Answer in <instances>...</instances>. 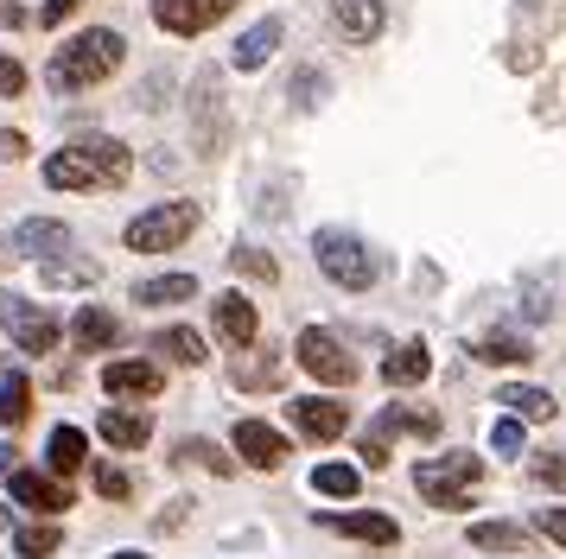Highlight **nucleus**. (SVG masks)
I'll return each instance as SVG.
<instances>
[{
  "label": "nucleus",
  "instance_id": "1",
  "mask_svg": "<svg viewBox=\"0 0 566 559\" xmlns=\"http://www.w3.org/2000/svg\"><path fill=\"white\" fill-rule=\"evenodd\" d=\"M128 172H134V152L115 134H77L45 159L52 191H115V184H128Z\"/></svg>",
  "mask_w": 566,
  "mask_h": 559
},
{
  "label": "nucleus",
  "instance_id": "2",
  "mask_svg": "<svg viewBox=\"0 0 566 559\" xmlns=\"http://www.w3.org/2000/svg\"><path fill=\"white\" fill-rule=\"evenodd\" d=\"M122 57H128V39L115 25H90V32H77V39H64L52 51L45 83H52L57 96H83V89H96V83H108V76L122 71Z\"/></svg>",
  "mask_w": 566,
  "mask_h": 559
},
{
  "label": "nucleus",
  "instance_id": "3",
  "mask_svg": "<svg viewBox=\"0 0 566 559\" xmlns=\"http://www.w3.org/2000/svg\"><path fill=\"white\" fill-rule=\"evenodd\" d=\"M312 261H318V274L332 280V286H344V293H369L376 274H382V261L369 254V242H363L357 229H337V223L312 235Z\"/></svg>",
  "mask_w": 566,
  "mask_h": 559
},
{
  "label": "nucleus",
  "instance_id": "4",
  "mask_svg": "<svg viewBox=\"0 0 566 559\" xmlns=\"http://www.w3.org/2000/svg\"><path fill=\"white\" fill-rule=\"evenodd\" d=\"M478 477H484V457H471V452H446V457H420L413 464V489L433 508H446V515H464V508L478 503L471 496Z\"/></svg>",
  "mask_w": 566,
  "mask_h": 559
},
{
  "label": "nucleus",
  "instance_id": "5",
  "mask_svg": "<svg viewBox=\"0 0 566 559\" xmlns=\"http://www.w3.org/2000/svg\"><path fill=\"white\" fill-rule=\"evenodd\" d=\"M205 223V210L198 203H185V198H172V203H154V210H140L128 223V249L134 254H172L179 242H191V229Z\"/></svg>",
  "mask_w": 566,
  "mask_h": 559
},
{
  "label": "nucleus",
  "instance_id": "6",
  "mask_svg": "<svg viewBox=\"0 0 566 559\" xmlns=\"http://www.w3.org/2000/svg\"><path fill=\"white\" fill-rule=\"evenodd\" d=\"M293 362H300L312 381H325V388H350V381H357V362H350V350L337 344L332 330H318V325L300 330V344H293Z\"/></svg>",
  "mask_w": 566,
  "mask_h": 559
},
{
  "label": "nucleus",
  "instance_id": "7",
  "mask_svg": "<svg viewBox=\"0 0 566 559\" xmlns=\"http://www.w3.org/2000/svg\"><path fill=\"white\" fill-rule=\"evenodd\" d=\"M103 388H108V401H154L166 388V376L147 356H115V362H103Z\"/></svg>",
  "mask_w": 566,
  "mask_h": 559
},
{
  "label": "nucleus",
  "instance_id": "8",
  "mask_svg": "<svg viewBox=\"0 0 566 559\" xmlns=\"http://www.w3.org/2000/svg\"><path fill=\"white\" fill-rule=\"evenodd\" d=\"M293 432L312 439V445H332V439L350 432V407H337L332 394H300L293 401Z\"/></svg>",
  "mask_w": 566,
  "mask_h": 559
},
{
  "label": "nucleus",
  "instance_id": "9",
  "mask_svg": "<svg viewBox=\"0 0 566 559\" xmlns=\"http://www.w3.org/2000/svg\"><path fill=\"white\" fill-rule=\"evenodd\" d=\"M230 7L235 0H154V20L166 25L172 39H198V32H210Z\"/></svg>",
  "mask_w": 566,
  "mask_h": 559
},
{
  "label": "nucleus",
  "instance_id": "10",
  "mask_svg": "<svg viewBox=\"0 0 566 559\" xmlns=\"http://www.w3.org/2000/svg\"><path fill=\"white\" fill-rule=\"evenodd\" d=\"M318 528H332V534H350V540H363V547H395L401 540V528H395V515H382V508H325L318 515Z\"/></svg>",
  "mask_w": 566,
  "mask_h": 559
},
{
  "label": "nucleus",
  "instance_id": "11",
  "mask_svg": "<svg viewBox=\"0 0 566 559\" xmlns=\"http://www.w3.org/2000/svg\"><path fill=\"white\" fill-rule=\"evenodd\" d=\"M235 457L242 464H255V471H281L293 445H286V432H274L268 420H235Z\"/></svg>",
  "mask_w": 566,
  "mask_h": 559
},
{
  "label": "nucleus",
  "instance_id": "12",
  "mask_svg": "<svg viewBox=\"0 0 566 559\" xmlns=\"http://www.w3.org/2000/svg\"><path fill=\"white\" fill-rule=\"evenodd\" d=\"M7 489H13V503H20V508L45 515V521H52V515H64V508L77 503V496H71V489H64L57 477H39V471H7Z\"/></svg>",
  "mask_w": 566,
  "mask_h": 559
},
{
  "label": "nucleus",
  "instance_id": "13",
  "mask_svg": "<svg viewBox=\"0 0 566 559\" xmlns=\"http://www.w3.org/2000/svg\"><path fill=\"white\" fill-rule=\"evenodd\" d=\"M210 318H217V337L230 344V350H249L261 330V312L249 293H217V305H210Z\"/></svg>",
  "mask_w": 566,
  "mask_h": 559
},
{
  "label": "nucleus",
  "instance_id": "14",
  "mask_svg": "<svg viewBox=\"0 0 566 559\" xmlns=\"http://www.w3.org/2000/svg\"><path fill=\"white\" fill-rule=\"evenodd\" d=\"M7 330H13L20 356H52V350H57V318L45 312V305H20V299H13V312H7Z\"/></svg>",
  "mask_w": 566,
  "mask_h": 559
},
{
  "label": "nucleus",
  "instance_id": "15",
  "mask_svg": "<svg viewBox=\"0 0 566 559\" xmlns=\"http://www.w3.org/2000/svg\"><path fill=\"white\" fill-rule=\"evenodd\" d=\"M7 249L32 254V261H57V254H71V223H57V217H27V223L7 235Z\"/></svg>",
  "mask_w": 566,
  "mask_h": 559
},
{
  "label": "nucleus",
  "instance_id": "16",
  "mask_svg": "<svg viewBox=\"0 0 566 559\" xmlns=\"http://www.w3.org/2000/svg\"><path fill=\"white\" fill-rule=\"evenodd\" d=\"M281 32H286V25L274 20V13H268V20H255V25H249V32H242V39L230 45V71H242V76L261 71V64L281 51Z\"/></svg>",
  "mask_w": 566,
  "mask_h": 559
},
{
  "label": "nucleus",
  "instance_id": "17",
  "mask_svg": "<svg viewBox=\"0 0 566 559\" xmlns=\"http://www.w3.org/2000/svg\"><path fill=\"white\" fill-rule=\"evenodd\" d=\"M332 20L350 45H369V39H382V25H388V0H337Z\"/></svg>",
  "mask_w": 566,
  "mask_h": 559
},
{
  "label": "nucleus",
  "instance_id": "18",
  "mask_svg": "<svg viewBox=\"0 0 566 559\" xmlns=\"http://www.w3.org/2000/svg\"><path fill=\"white\" fill-rule=\"evenodd\" d=\"M96 432H103V439L115 445V452H140V445L154 439V420H147L140 407H103Z\"/></svg>",
  "mask_w": 566,
  "mask_h": 559
},
{
  "label": "nucleus",
  "instance_id": "19",
  "mask_svg": "<svg viewBox=\"0 0 566 559\" xmlns=\"http://www.w3.org/2000/svg\"><path fill=\"white\" fill-rule=\"evenodd\" d=\"M427 376H433V350H427L420 337H408V344H401V350L382 362V381H388V388H420Z\"/></svg>",
  "mask_w": 566,
  "mask_h": 559
},
{
  "label": "nucleus",
  "instance_id": "20",
  "mask_svg": "<svg viewBox=\"0 0 566 559\" xmlns=\"http://www.w3.org/2000/svg\"><path fill=\"white\" fill-rule=\"evenodd\" d=\"M471 356L490 362V369H522V362H535V350H528V337H522V330H490V337L471 344Z\"/></svg>",
  "mask_w": 566,
  "mask_h": 559
},
{
  "label": "nucleus",
  "instance_id": "21",
  "mask_svg": "<svg viewBox=\"0 0 566 559\" xmlns=\"http://www.w3.org/2000/svg\"><path fill=\"white\" fill-rule=\"evenodd\" d=\"M147 356H166V362H185V369H198L205 362V337L191 325H166L147 337Z\"/></svg>",
  "mask_w": 566,
  "mask_h": 559
},
{
  "label": "nucleus",
  "instance_id": "22",
  "mask_svg": "<svg viewBox=\"0 0 566 559\" xmlns=\"http://www.w3.org/2000/svg\"><path fill=\"white\" fill-rule=\"evenodd\" d=\"M115 337H122V325L108 318L103 305H83L77 318H71V344H77L83 356H103L108 344H115Z\"/></svg>",
  "mask_w": 566,
  "mask_h": 559
},
{
  "label": "nucleus",
  "instance_id": "23",
  "mask_svg": "<svg viewBox=\"0 0 566 559\" xmlns=\"http://www.w3.org/2000/svg\"><path fill=\"white\" fill-rule=\"evenodd\" d=\"M496 407H510L515 420H554V413H560L554 394H547V388H528V381H503V388H496Z\"/></svg>",
  "mask_w": 566,
  "mask_h": 559
},
{
  "label": "nucleus",
  "instance_id": "24",
  "mask_svg": "<svg viewBox=\"0 0 566 559\" xmlns=\"http://www.w3.org/2000/svg\"><path fill=\"white\" fill-rule=\"evenodd\" d=\"M45 457H52L57 477H77L83 464H90V439H83V426H52V439H45Z\"/></svg>",
  "mask_w": 566,
  "mask_h": 559
},
{
  "label": "nucleus",
  "instance_id": "25",
  "mask_svg": "<svg viewBox=\"0 0 566 559\" xmlns=\"http://www.w3.org/2000/svg\"><path fill=\"white\" fill-rule=\"evenodd\" d=\"M198 299V274H159L134 286V305H191Z\"/></svg>",
  "mask_w": 566,
  "mask_h": 559
},
{
  "label": "nucleus",
  "instance_id": "26",
  "mask_svg": "<svg viewBox=\"0 0 566 559\" xmlns=\"http://www.w3.org/2000/svg\"><path fill=\"white\" fill-rule=\"evenodd\" d=\"M471 547L478 553H528L535 534H522L515 521H471Z\"/></svg>",
  "mask_w": 566,
  "mask_h": 559
},
{
  "label": "nucleus",
  "instance_id": "27",
  "mask_svg": "<svg viewBox=\"0 0 566 559\" xmlns=\"http://www.w3.org/2000/svg\"><path fill=\"white\" fill-rule=\"evenodd\" d=\"M401 432H420V439H433L439 432V420L433 413H427V407H382V420H376V432H369V439H401Z\"/></svg>",
  "mask_w": 566,
  "mask_h": 559
},
{
  "label": "nucleus",
  "instance_id": "28",
  "mask_svg": "<svg viewBox=\"0 0 566 559\" xmlns=\"http://www.w3.org/2000/svg\"><path fill=\"white\" fill-rule=\"evenodd\" d=\"M57 547H64V528L57 521H20L13 528V553L20 559H52Z\"/></svg>",
  "mask_w": 566,
  "mask_h": 559
},
{
  "label": "nucleus",
  "instance_id": "29",
  "mask_svg": "<svg viewBox=\"0 0 566 559\" xmlns=\"http://www.w3.org/2000/svg\"><path fill=\"white\" fill-rule=\"evenodd\" d=\"M27 413H32V381L20 369H7L0 376V426H27Z\"/></svg>",
  "mask_w": 566,
  "mask_h": 559
},
{
  "label": "nucleus",
  "instance_id": "30",
  "mask_svg": "<svg viewBox=\"0 0 566 559\" xmlns=\"http://www.w3.org/2000/svg\"><path fill=\"white\" fill-rule=\"evenodd\" d=\"M312 489L332 496V503H350V496L363 489V471L357 464H318V471H312Z\"/></svg>",
  "mask_w": 566,
  "mask_h": 559
},
{
  "label": "nucleus",
  "instance_id": "31",
  "mask_svg": "<svg viewBox=\"0 0 566 559\" xmlns=\"http://www.w3.org/2000/svg\"><path fill=\"white\" fill-rule=\"evenodd\" d=\"M179 464H198V471H210V477H235V457H223L210 439H179Z\"/></svg>",
  "mask_w": 566,
  "mask_h": 559
},
{
  "label": "nucleus",
  "instance_id": "32",
  "mask_svg": "<svg viewBox=\"0 0 566 559\" xmlns=\"http://www.w3.org/2000/svg\"><path fill=\"white\" fill-rule=\"evenodd\" d=\"M274 381H281V362H274L268 350H255V344H249V362L235 356V388H274Z\"/></svg>",
  "mask_w": 566,
  "mask_h": 559
},
{
  "label": "nucleus",
  "instance_id": "33",
  "mask_svg": "<svg viewBox=\"0 0 566 559\" xmlns=\"http://www.w3.org/2000/svg\"><path fill=\"white\" fill-rule=\"evenodd\" d=\"M45 286H96V280H103V267H96V261H45Z\"/></svg>",
  "mask_w": 566,
  "mask_h": 559
},
{
  "label": "nucleus",
  "instance_id": "34",
  "mask_svg": "<svg viewBox=\"0 0 566 559\" xmlns=\"http://www.w3.org/2000/svg\"><path fill=\"white\" fill-rule=\"evenodd\" d=\"M490 452H503V457H515V452H522V420H515V413H503V420H490Z\"/></svg>",
  "mask_w": 566,
  "mask_h": 559
},
{
  "label": "nucleus",
  "instance_id": "35",
  "mask_svg": "<svg viewBox=\"0 0 566 559\" xmlns=\"http://www.w3.org/2000/svg\"><path fill=\"white\" fill-rule=\"evenodd\" d=\"M528 471H535L541 489H566V452H541L535 464H528Z\"/></svg>",
  "mask_w": 566,
  "mask_h": 559
},
{
  "label": "nucleus",
  "instance_id": "36",
  "mask_svg": "<svg viewBox=\"0 0 566 559\" xmlns=\"http://www.w3.org/2000/svg\"><path fill=\"white\" fill-rule=\"evenodd\" d=\"M230 267H235V274H255V280H281V267H274V261H268L261 249H235V254H230Z\"/></svg>",
  "mask_w": 566,
  "mask_h": 559
},
{
  "label": "nucleus",
  "instance_id": "37",
  "mask_svg": "<svg viewBox=\"0 0 566 559\" xmlns=\"http://www.w3.org/2000/svg\"><path fill=\"white\" fill-rule=\"evenodd\" d=\"M96 489H103L108 503H128V489H134V483H128V471H115V464H103V471H96Z\"/></svg>",
  "mask_w": 566,
  "mask_h": 559
},
{
  "label": "nucleus",
  "instance_id": "38",
  "mask_svg": "<svg viewBox=\"0 0 566 559\" xmlns=\"http://www.w3.org/2000/svg\"><path fill=\"white\" fill-rule=\"evenodd\" d=\"M20 89H27V64L0 51V96H20Z\"/></svg>",
  "mask_w": 566,
  "mask_h": 559
},
{
  "label": "nucleus",
  "instance_id": "39",
  "mask_svg": "<svg viewBox=\"0 0 566 559\" xmlns=\"http://www.w3.org/2000/svg\"><path fill=\"white\" fill-rule=\"evenodd\" d=\"M522 318H528V325H541V318H554V293H541L535 280H528V305H522Z\"/></svg>",
  "mask_w": 566,
  "mask_h": 559
},
{
  "label": "nucleus",
  "instance_id": "40",
  "mask_svg": "<svg viewBox=\"0 0 566 559\" xmlns=\"http://www.w3.org/2000/svg\"><path fill=\"white\" fill-rule=\"evenodd\" d=\"M535 528L547 534V540H560V547H566V508H535Z\"/></svg>",
  "mask_w": 566,
  "mask_h": 559
},
{
  "label": "nucleus",
  "instance_id": "41",
  "mask_svg": "<svg viewBox=\"0 0 566 559\" xmlns=\"http://www.w3.org/2000/svg\"><path fill=\"white\" fill-rule=\"evenodd\" d=\"M77 7H83V0H45V7H39V25H64Z\"/></svg>",
  "mask_w": 566,
  "mask_h": 559
},
{
  "label": "nucleus",
  "instance_id": "42",
  "mask_svg": "<svg viewBox=\"0 0 566 559\" xmlns=\"http://www.w3.org/2000/svg\"><path fill=\"white\" fill-rule=\"evenodd\" d=\"M0 159H27V140H20V134H7V127H0Z\"/></svg>",
  "mask_w": 566,
  "mask_h": 559
},
{
  "label": "nucleus",
  "instance_id": "43",
  "mask_svg": "<svg viewBox=\"0 0 566 559\" xmlns=\"http://www.w3.org/2000/svg\"><path fill=\"white\" fill-rule=\"evenodd\" d=\"M13 457H20V452H13V445H0V477H7V471H20Z\"/></svg>",
  "mask_w": 566,
  "mask_h": 559
},
{
  "label": "nucleus",
  "instance_id": "44",
  "mask_svg": "<svg viewBox=\"0 0 566 559\" xmlns=\"http://www.w3.org/2000/svg\"><path fill=\"white\" fill-rule=\"evenodd\" d=\"M108 559H147V553H108Z\"/></svg>",
  "mask_w": 566,
  "mask_h": 559
},
{
  "label": "nucleus",
  "instance_id": "45",
  "mask_svg": "<svg viewBox=\"0 0 566 559\" xmlns=\"http://www.w3.org/2000/svg\"><path fill=\"white\" fill-rule=\"evenodd\" d=\"M0 528H7V508H0Z\"/></svg>",
  "mask_w": 566,
  "mask_h": 559
},
{
  "label": "nucleus",
  "instance_id": "46",
  "mask_svg": "<svg viewBox=\"0 0 566 559\" xmlns=\"http://www.w3.org/2000/svg\"><path fill=\"white\" fill-rule=\"evenodd\" d=\"M0 249H7V242H0ZM0 261H7V254H0Z\"/></svg>",
  "mask_w": 566,
  "mask_h": 559
}]
</instances>
